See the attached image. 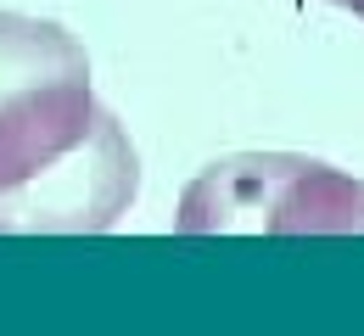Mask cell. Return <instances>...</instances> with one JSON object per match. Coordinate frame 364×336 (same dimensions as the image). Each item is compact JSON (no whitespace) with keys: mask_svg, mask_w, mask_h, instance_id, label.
I'll use <instances>...</instances> for the list:
<instances>
[{"mask_svg":"<svg viewBox=\"0 0 364 336\" xmlns=\"http://www.w3.org/2000/svg\"><path fill=\"white\" fill-rule=\"evenodd\" d=\"M140 191L124 124L95 101L85 45L0 11V236H101Z\"/></svg>","mask_w":364,"mask_h":336,"instance_id":"obj_1","label":"cell"},{"mask_svg":"<svg viewBox=\"0 0 364 336\" xmlns=\"http://www.w3.org/2000/svg\"><path fill=\"white\" fill-rule=\"evenodd\" d=\"M180 236H364V180L286 151L202 168L180 196Z\"/></svg>","mask_w":364,"mask_h":336,"instance_id":"obj_2","label":"cell"},{"mask_svg":"<svg viewBox=\"0 0 364 336\" xmlns=\"http://www.w3.org/2000/svg\"><path fill=\"white\" fill-rule=\"evenodd\" d=\"M325 6H342V11H353V17H364V0H325Z\"/></svg>","mask_w":364,"mask_h":336,"instance_id":"obj_3","label":"cell"}]
</instances>
